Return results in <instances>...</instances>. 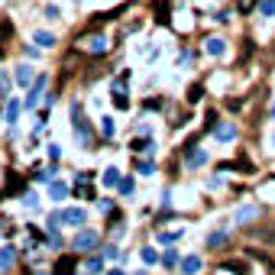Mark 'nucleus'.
<instances>
[{
  "instance_id": "f8f14e48",
  "label": "nucleus",
  "mask_w": 275,
  "mask_h": 275,
  "mask_svg": "<svg viewBox=\"0 0 275 275\" xmlns=\"http://www.w3.org/2000/svg\"><path fill=\"white\" fill-rule=\"evenodd\" d=\"M214 133H217V139H224V143H227V139H233V136H236V130H233V123H224V127H217Z\"/></svg>"
},
{
  "instance_id": "cd10ccee",
  "label": "nucleus",
  "mask_w": 275,
  "mask_h": 275,
  "mask_svg": "<svg viewBox=\"0 0 275 275\" xmlns=\"http://www.w3.org/2000/svg\"><path fill=\"white\" fill-rule=\"evenodd\" d=\"M175 259H178V256H175V250H168V253L162 256V262H165V265H175Z\"/></svg>"
},
{
  "instance_id": "a878e982",
  "label": "nucleus",
  "mask_w": 275,
  "mask_h": 275,
  "mask_svg": "<svg viewBox=\"0 0 275 275\" xmlns=\"http://www.w3.org/2000/svg\"><path fill=\"white\" fill-rule=\"evenodd\" d=\"M87 269H91V272H101V269H104V262H101V259H97V256H94V259L87 262Z\"/></svg>"
},
{
  "instance_id": "5701e85b",
  "label": "nucleus",
  "mask_w": 275,
  "mask_h": 275,
  "mask_svg": "<svg viewBox=\"0 0 275 275\" xmlns=\"http://www.w3.org/2000/svg\"><path fill=\"white\" fill-rule=\"evenodd\" d=\"M224 269H227V272H239V275H246V265H243V262H227Z\"/></svg>"
},
{
  "instance_id": "1a4fd4ad",
  "label": "nucleus",
  "mask_w": 275,
  "mask_h": 275,
  "mask_svg": "<svg viewBox=\"0 0 275 275\" xmlns=\"http://www.w3.org/2000/svg\"><path fill=\"white\" fill-rule=\"evenodd\" d=\"M130 149L133 152H156V143H149V139H133Z\"/></svg>"
},
{
  "instance_id": "6e6552de",
  "label": "nucleus",
  "mask_w": 275,
  "mask_h": 275,
  "mask_svg": "<svg viewBox=\"0 0 275 275\" xmlns=\"http://www.w3.org/2000/svg\"><path fill=\"white\" fill-rule=\"evenodd\" d=\"M201 269V259L198 256H188V259H181V275H194Z\"/></svg>"
},
{
  "instance_id": "aec40b11",
  "label": "nucleus",
  "mask_w": 275,
  "mask_h": 275,
  "mask_svg": "<svg viewBox=\"0 0 275 275\" xmlns=\"http://www.w3.org/2000/svg\"><path fill=\"white\" fill-rule=\"evenodd\" d=\"M201 94H204V87H201V84H191V91H188V101H191V104H198V101H201Z\"/></svg>"
},
{
  "instance_id": "6ab92c4d",
  "label": "nucleus",
  "mask_w": 275,
  "mask_h": 275,
  "mask_svg": "<svg viewBox=\"0 0 275 275\" xmlns=\"http://www.w3.org/2000/svg\"><path fill=\"white\" fill-rule=\"evenodd\" d=\"M259 10L262 16H275V0H259Z\"/></svg>"
},
{
  "instance_id": "4be33fe9",
  "label": "nucleus",
  "mask_w": 275,
  "mask_h": 275,
  "mask_svg": "<svg viewBox=\"0 0 275 275\" xmlns=\"http://www.w3.org/2000/svg\"><path fill=\"white\" fill-rule=\"evenodd\" d=\"M143 262H146V265L159 262V253H156V250H143Z\"/></svg>"
},
{
  "instance_id": "b1692460",
  "label": "nucleus",
  "mask_w": 275,
  "mask_h": 275,
  "mask_svg": "<svg viewBox=\"0 0 275 275\" xmlns=\"http://www.w3.org/2000/svg\"><path fill=\"white\" fill-rule=\"evenodd\" d=\"M101 130H104V136H113V120H110V117H104Z\"/></svg>"
},
{
  "instance_id": "9b49d317",
  "label": "nucleus",
  "mask_w": 275,
  "mask_h": 275,
  "mask_svg": "<svg viewBox=\"0 0 275 275\" xmlns=\"http://www.w3.org/2000/svg\"><path fill=\"white\" fill-rule=\"evenodd\" d=\"M49 194H52V201H62V198L68 194V188H65L62 181H52V185H49Z\"/></svg>"
},
{
  "instance_id": "2eb2a0df",
  "label": "nucleus",
  "mask_w": 275,
  "mask_h": 275,
  "mask_svg": "<svg viewBox=\"0 0 275 275\" xmlns=\"http://www.w3.org/2000/svg\"><path fill=\"white\" fill-rule=\"evenodd\" d=\"M16 113H20V101L7 104V123H16Z\"/></svg>"
},
{
  "instance_id": "473e14b6",
  "label": "nucleus",
  "mask_w": 275,
  "mask_h": 275,
  "mask_svg": "<svg viewBox=\"0 0 275 275\" xmlns=\"http://www.w3.org/2000/svg\"><path fill=\"white\" fill-rule=\"evenodd\" d=\"M272 143H275V136H272Z\"/></svg>"
},
{
  "instance_id": "f3484780",
  "label": "nucleus",
  "mask_w": 275,
  "mask_h": 275,
  "mask_svg": "<svg viewBox=\"0 0 275 275\" xmlns=\"http://www.w3.org/2000/svg\"><path fill=\"white\" fill-rule=\"evenodd\" d=\"M13 265V250H0V269H10Z\"/></svg>"
},
{
  "instance_id": "393cba45",
  "label": "nucleus",
  "mask_w": 275,
  "mask_h": 275,
  "mask_svg": "<svg viewBox=\"0 0 275 275\" xmlns=\"http://www.w3.org/2000/svg\"><path fill=\"white\" fill-rule=\"evenodd\" d=\"M104 256H107V259H120V250L117 246H104Z\"/></svg>"
},
{
  "instance_id": "7c9ffc66",
  "label": "nucleus",
  "mask_w": 275,
  "mask_h": 275,
  "mask_svg": "<svg viewBox=\"0 0 275 275\" xmlns=\"http://www.w3.org/2000/svg\"><path fill=\"white\" fill-rule=\"evenodd\" d=\"M107 275H123V272H120V269H113V272H107Z\"/></svg>"
},
{
  "instance_id": "7ed1b4c3",
  "label": "nucleus",
  "mask_w": 275,
  "mask_h": 275,
  "mask_svg": "<svg viewBox=\"0 0 275 275\" xmlns=\"http://www.w3.org/2000/svg\"><path fill=\"white\" fill-rule=\"evenodd\" d=\"M94 243H97V233H91V230H81V233L72 239V250L84 253V250H94Z\"/></svg>"
},
{
  "instance_id": "4468645a",
  "label": "nucleus",
  "mask_w": 275,
  "mask_h": 275,
  "mask_svg": "<svg viewBox=\"0 0 275 275\" xmlns=\"http://www.w3.org/2000/svg\"><path fill=\"white\" fill-rule=\"evenodd\" d=\"M16 81H20V84H29V81H33V68L20 65V68H16Z\"/></svg>"
},
{
  "instance_id": "ddd939ff",
  "label": "nucleus",
  "mask_w": 275,
  "mask_h": 275,
  "mask_svg": "<svg viewBox=\"0 0 275 275\" xmlns=\"http://www.w3.org/2000/svg\"><path fill=\"white\" fill-rule=\"evenodd\" d=\"M224 39H207V52H210V55H224Z\"/></svg>"
},
{
  "instance_id": "a211bd4d",
  "label": "nucleus",
  "mask_w": 275,
  "mask_h": 275,
  "mask_svg": "<svg viewBox=\"0 0 275 275\" xmlns=\"http://www.w3.org/2000/svg\"><path fill=\"white\" fill-rule=\"evenodd\" d=\"M104 185H120V172H117V168H107V172H104Z\"/></svg>"
},
{
  "instance_id": "bb28decb",
  "label": "nucleus",
  "mask_w": 275,
  "mask_h": 275,
  "mask_svg": "<svg viewBox=\"0 0 275 275\" xmlns=\"http://www.w3.org/2000/svg\"><path fill=\"white\" fill-rule=\"evenodd\" d=\"M253 4H256V0H239V13H250Z\"/></svg>"
},
{
  "instance_id": "39448f33",
  "label": "nucleus",
  "mask_w": 275,
  "mask_h": 275,
  "mask_svg": "<svg viewBox=\"0 0 275 275\" xmlns=\"http://www.w3.org/2000/svg\"><path fill=\"white\" fill-rule=\"evenodd\" d=\"M62 224H84V210L81 207H68V210H62Z\"/></svg>"
},
{
  "instance_id": "f03ea898",
  "label": "nucleus",
  "mask_w": 275,
  "mask_h": 275,
  "mask_svg": "<svg viewBox=\"0 0 275 275\" xmlns=\"http://www.w3.org/2000/svg\"><path fill=\"white\" fill-rule=\"evenodd\" d=\"M16 191H26V181H23L16 172H7V188L0 191V201H4V198H13Z\"/></svg>"
},
{
  "instance_id": "f257e3e1",
  "label": "nucleus",
  "mask_w": 275,
  "mask_h": 275,
  "mask_svg": "<svg viewBox=\"0 0 275 275\" xmlns=\"http://www.w3.org/2000/svg\"><path fill=\"white\" fill-rule=\"evenodd\" d=\"M75 136H78V143L81 146H87L91 149V143H94V136H91V127H87V120L78 113V107H75Z\"/></svg>"
},
{
  "instance_id": "2f4dec72",
  "label": "nucleus",
  "mask_w": 275,
  "mask_h": 275,
  "mask_svg": "<svg viewBox=\"0 0 275 275\" xmlns=\"http://www.w3.org/2000/svg\"><path fill=\"white\" fill-rule=\"evenodd\" d=\"M272 120H275V107H272Z\"/></svg>"
},
{
  "instance_id": "20e7f679",
  "label": "nucleus",
  "mask_w": 275,
  "mask_h": 275,
  "mask_svg": "<svg viewBox=\"0 0 275 275\" xmlns=\"http://www.w3.org/2000/svg\"><path fill=\"white\" fill-rule=\"evenodd\" d=\"M75 265H78L75 256H58V262H55V269H52V275H75Z\"/></svg>"
},
{
  "instance_id": "9d476101",
  "label": "nucleus",
  "mask_w": 275,
  "mask_h": 275,
  "mask_svg": "<svg viewBox=\"0 0 275 275\" xmlns=\"http://www.w3.org/2000/svg\"><path fill=\"white\" fill-rule=\"evenodd\" d=\"M259 217V207H243V210H236V224H246V220H256Z\"/></svg>"
},
{
  "instance_id": "c85d7f7f",
  "label": "nucleus",
  "mask_w": 275,
  "mask_h": 275,
  "mask_svg": "<svg viewBox=\"0 0 275 275\" xmlns=\"http://www.w3.org/2000/svg\"><path fill=\"white\" fill-rule=\"evenodd\" d=\"M120 191H123V194H133V181L123 178V181H120Z\"/></svg>"
},
{
  "instance_id": "423d86ee",
  "label": "nucleus",
  "mask_w": 275,
  "mask_h": 275,
  "mask_svg": "<svg viewBox=\"0 0 275 275\" xmlns=\"http://www.w3.org/2000/svg\"><path fill=\"white\" fill-rule=\"evenodd\" d=\"M168 7H172V0H159V4H152V13H156V20L168 26Z\"/></svg>"
},
{
  "instance_id": "0eeeda50",
  "label": "nucleus",
  "mask_w": 275,
  "mask_h": 275,
  "mask_svg": "<svg viewBox=\"0 0 275 275\" xmlns=\"http://www.w3.org/2000/svg\"><path fill=\"white\" fill-rule=\"evenodd\" d=\"M87 52H91V55L107 52V36H91V39H87Z\"/></svg>"
},
{
  "instance_id": "412c9836",
  "label": "nucleus",
  "mask_w": 275,
  "mask_h": 275,
  "mask_svg": "<svg viewBox=\"0 0 275 275\" xmlns=\"http://www.w3.org/2000/svg\"><path fill=\"white\" fill-rule=\"evenodd\" d=\"M227 243V233H210L207 236V246H224Z\"/></svg>"
},
{
  "instance_id": "dca6fc26",
  "label": "nucleus",
  "mask_w": 275,
  "mask_h": 275,
  "mask_svg": "<svg viewBox=\"0 0 275 275\" xmlns=\"http://www.w3.org/2000/svg\"><path fill=\"white\" fill-rule=\"evenodd\" d=\"M36 42H39L42 49H49L52 42H55V36H52V33H42V29H39V33H36Z\"/></svg>"
},
{
  "instance_id": "c756f323",
  "label": "nucleus",
  "mask_w": 275,
  "mask_h": 275,
  "mask_svg": "<svg viewBox=\"0 0 275 275\" xmlns=\"http://www.w3.org/2000/svg\"><path fill=\"white\" fill-rule=\"evenodd\" d=\"M152 168H156L152 162H139V172H143V175H152Z\"/></svg>"
}]
</instances>
